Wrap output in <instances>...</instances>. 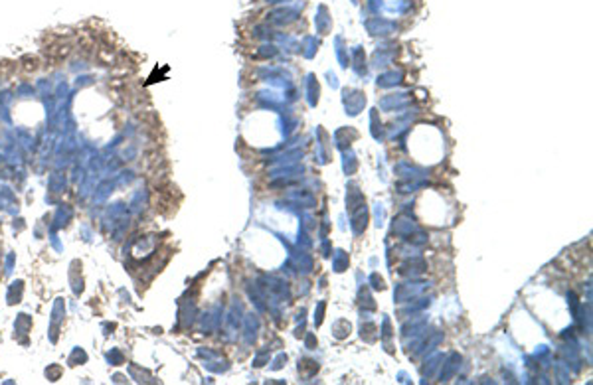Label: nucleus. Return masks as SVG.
Wrapping results in <instances>:
<instances>
[{
	"label": "nucleus",
	"mask_w": 593,
	"mask_h": 385,
	"mask_svg": "<svg viewBox=\"0 0 593 385\" xmlns=\"http://www.w3.org/2000/svg\"><path fill=\"white\" fill-rule=\"evenodd\" d=\"M366 28H368V32L374 34V36H388V34L395 32V28H398V26H395L393 20H386V18L374 16L372 20L366 22Z\"/></svg>",
	"instance_id": "obj_1"
},
{
	"label": "nucleus",
	"mask_w": 593,
	"mask_h": 385,
	"mask_svg": "<svg viewBox=\"0 0 593 385\" xmlns=\"http://www.w3.org/2000/svg\"><path fill=\"white\" fill-rule=\"evenodd\" d=\"M299 18V12H296L295 8H291V6H283V8H277V10H273L271 14H269V20L273 22V24H279V26H283V24H289V22H293V20H296Z\"/></svg>",
	"instance_id": "obj_2"
},
{
	"label": "nucleus",
	"mask_w": 593,
	"mask_h": 385,
	"mask_svg": "<svg viewBox=\"0 0 593 385\" xmlns=\"http://www.w3.org/2000/svg\"><path fill=\"white\" fill-rule=\"evenodd\" d=\"M344 103H346V109H348V113H350V115H356V113H360V109L364 107L366 99H364V95H362V93H358V91H350V93L346 91Z\"/></svg>",
	"instance_id": "obj_3"
},
{
	"label": "nucleus",
	"mask_w": 593,
	"mask_h": 385,
	"mask_svg": "<svg viewBox=\"0 0 593 385\" xmlns=\"http://www.w3.org/2000/svg\"><path fill=\"white\" fill-rule=\"evenodd\" d=\"M315 24H317V30H319L320 34H326V32L330 30V16H328L326 6H320V8H319V14H317V18H315Z\"/></svg>",
	"instance_id": "obj_4"
},
{
	"label": "nucleus",
	"mask_w": 593,
	"mask_h": 385,
	"mask_svg": "<svg viewBox=\"0 0 593 385\" xmlns=\"http://www.w3.org/2000/svg\"><path fill=\"white\" fill-rule=\"evenodd\" d=\"M400 81H402V71H388L378 77L380 87H391V85H398Z\"/></svg>",
	"instance_id": "obj_5"
},
{
	"label": "nucleus",
	"mask_w": 593,
	"mask_h": 385,
	"mask_svg": "<svg viewBox=\"0 0 593 385\" xmlns=\"http://www.w3.org/2000/svg\"><path fill=\"white\" fill-rule=\"evenodd\" d=\"M459 362H461V358H459L457 354H453L451 360L447 362V365H445V371H441V381H447V379L455 373V369L459 367Z\"/></svg>",
	"instance_id": "obj_6"
},
{
	"label": "nucleus",
	"mask_w": 593,
	"mask_h": 385,
	"mask_svg": "<svg viewBox=\"0 0 593 385\" xmlns=\"http://www.w3.org/2000/svg\"><path fill=\"white\" fill-rule=\"evenodd\" d=\"M391 56H393V50H389V52L376 50V54H374V64H376L378 67H380V65H386V64H389Z\"/></svg>",
	"instance_id": "obj_7"
},
{
	"label": "nucleus",
	"mask_w": 593,
	"mask_h": 385,
	"mask_svg": "<svg viewBox=\"0 0 593 385\" xmlns=\"http://www.w3.org/2000/svg\"><path fill=\"white\" fill-rule=\"evenodd\" d=\"M307 89H309V99H311V105H315V103H317V99H315V97H319V85H317V81H315V77H313V75H309V79H307Z\"/></svg>",
	"instance_id": "obj_8"
},
{
	"label": "nucleus",
	"mask_w": 593,
	"mask_h": 385,
	"mask_svg": "<svg viewBox=\"0 0 593 385\" xmlns=\"http://www.w3.org/2000/svg\"><path fill=\"white\" fill-rule=\"evenodd\" d=\"M317 45H319V40H317V38H311V36L305 38V50H303V52H305L307 58H313V56H315Z\"/></svg>",
	"instance_id": "obj_9"
},
{
	"label": "nucleus",
	"mask_w": 593,
	"mask_h": 385,
	"mask_svg": "<svg viewBox=\"0 0 593 385\" xmlns=\"http://www.w3.org/2000/svg\"><path fill=\"white\" fill-rule=\"evenodd\" d=\"M346 265H348V257L344 255V251H338L336 257H334V269L336 271H344Z\"/></svg>",
	"instance_id": "obj_10"
},
{
	"label": "nucleus",
	"mask_w": 593,
	"mask_h": 385,
	"mask_svg": "<svg viewBox=\"0 0 593 385\" xmlns=\"http://www.w3.org/2000/svg\"><path fill=\"white\" fill-rule=\"evenodd\" d=\"M370 8H372V12H380L382 10V2H378V0H370Z\"/></svg>",
	"instance_id": "obj_11"
}]
</instances>
